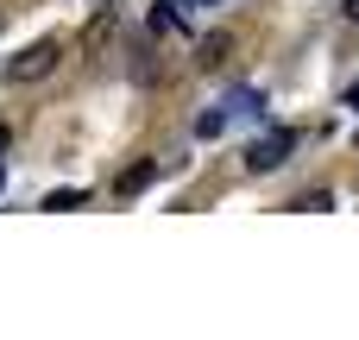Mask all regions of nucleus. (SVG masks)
Wrapping results in <instances>:
<instances>
[{"label":"nucleus","mask_w":359,"mask_h":340,"mask_svg":"<svg viewBox=\"0 0 359 340\" xmlns=\"http://www.w3.org/2000/svg\"><path fill=\"white\" fill-rule=\"evenodd\" d=\"M290 145H297V139H290L284 126H278V132H265V139H252V145H246V170H252V177L278 170V164L290 158Z\"/></svg>","instance_id":"nucleus-1"},{"label":"nucleus","mask_w":359,"mask_h":340,"mask_svg":"<svg viewBox=\"0 0 359 340\" xmlns=\"http://www.w3.org/2000/svg\"><path fill=\"white\" fill-rule=\"evenodd\" d=\"M57 57H63V44H57V38L32 44V50H19V57H13V82H38V76H50V69H57Z\"/></svg>","instance_id":"nucleus-2"},{"label":"nucleus","mask_w":359,"mask_h":340,"mask_svg":"<svg viewBox=\"0 0 359 340\" xmlns=\"http://www.w3.org/2000/svg\"><path fill=\"white\" fill-rule=\"evenodd\" d=\"M151 177H158V164H151V158H145V164H133V170H126V177H114V196H139V189H145V183H151Z\"/></svg>","instance_id":"nucleus-3"},{"label":"nucleus","mask_w":359,"mask_h":340,"mask_svg":"<svg viewBox=\"0 0 359 340\" xmlns=\"http://www.w3.org/2000/svg\"><path fill=\"white\" fill-rule=\"evenodd\" d=\"M227 50H233V38H227V32H208V38H202V57H196V63H202V69H215V63H227Z\"/></svg>","instance_id":"nucleus-4"},{"label":"nucleus","mask_w":359,"mask_h":340,"mask_svg":"<svg viewBox=\"0 0 359 340\" xmlns=\"http://www.w3.org/2000/svg\"><path fill=\"white\" fill-rule=\"evenodd\" d=\"M82 202H88V189H57V196H44V215H69Z\"/></svg>","instance_id":"nucleus-5"},{"label":"nucleus","mask_w":359,"mask_h":340,"mask_svg":"<svg viewBox=\"0 0 359 340\" xmlns=\"http://www.w3.org/2000/svg\"><path fill=\"white\" fill-rule=\"evenodd\" d=\"M177 25H183V13H177L170 0H158V6H151V32H177Z\"/></svg>","instance_id":"nucleus-6"},{"label":"nucleus","mask_w":359,"mask_h":340,"mask_svg":"<svg viewBox=\"0 0 359 340\" xmlns=\"http://www.w3.org/2000/svg\"><path fill=\"white\" fill-rule=\"evenodd\" d=\"M196 132H202V139H221V132H227V107H215V114H202V126H196Z\"/></svg>","instance_id":"nucleus-7"},{"label":"nucleus","mask_w":359,"mask_h":340,"mask_svg":"<svg viewBox=\"0 0 359 340\" xmlns=\"http://www.w3.org/2000/svg\"><path fill=\"white\" fill-rule=\"evenodd\" d=\"M341 13H347V19H353V25H359V0H341Z\"/></svg>","instance_id":"nucleus-8"},{"label":"nucleus","mask_w":359,"mask_h":340,"mask_svg":"<svg viewBox=\"0 0 359 340\" xmlns=\"http://www.w3.org/2000/svg\"><path fill=\"white\" fill-rule=\"evenodd\" d=\"M6 145H13V126H0V151H6Z\"/></svg>","instance_id":"nucleus-9"},{"label":"nucleus","mask_w":359,"mask_h":340,"mask_svg":"<svg viewBox=\"0 0 359 340\" xmlns=\"http://www.w3.org/2000/svg\"><path fill=\"white\" fill-rule=\"evenodd\" d=\"M0 183H6V170H0Z\"/></svg>","instance_id":"nucleus-10"}]
</instances>
